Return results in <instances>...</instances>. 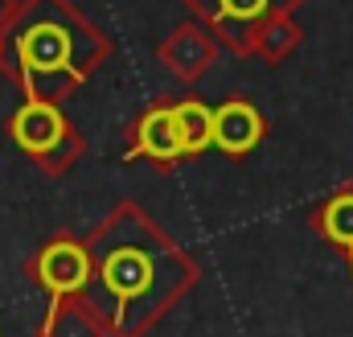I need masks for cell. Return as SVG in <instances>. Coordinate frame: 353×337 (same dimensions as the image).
Here are the masks:
<instances>
[{"instance_id":"cell-9","label":"cell","mask_w":353,"mask_h":337,"mask_svg":"<svg viewBox=\"0 0 353 337\" xmlns=\"http://www.w3.org/2000/svg\"><path fill=\"white\" fill-rule=\"evenodd\" d=\"M316 231L333 247H341L350 255V271H353V185H341L325 198V206L316 210Z\"/></svg>"},{"instance_id":"cell-3","label":"cell","mask_w":353,"mask_h":337,"mask_svg":"<svg viewBox=\"0 0 353 337\" xmlns=\"http://www.w3.org/2000/svg\"><path fill=\"white\" fill-rule=\"evenodd\" d=\"M201 17V25H214V33L234 50L251 54V33L267 17H288L300 0H189Z\"/></svg>"},{"instance_id":"cell-11","label":"cell","mask_w":353,"mask_h":337,"mask_svg":"<svg viewBox=\"0 0 353 337\" xmlns=\"http://www.w3.org/2000/svg\"><path fill=\"white\" fill-rule=\"evenodd\" d=\"M296 46H300V25H296L292 12L288 17H267L263 25L251 33V54H259L267 62H283Z\"/></svg>"},{"instance_id":"cell-2","label":"cell","mask_w":353,"mask_h":337,"mask_svg":"<svg viewBox=\"0 0 353 337\" xmlns=\"http://www.w3.org/2000/svg\"><path fill=\"white\" fill-rule=\"evenodd\" d=\"M12 50L29 99H54L62 86L83 83L87 70L103 58V37L90 33L83 17L70 12L62 0H37L12 29Z\"/></svg>"},{"instance_id":"cell-6","label":"cell","mask_w":353,"mask_h":337,"mask_svg":"<svg viewBox=\"0 0 353 337\" xmlns=\"http://www.w3.org/2000/svg\"><path fill=\"white\" fill-rule=\"evenodd\" d=\"M267 124L255 103L247 99H226L214 107V148H222L226 157H247L259 140H263Z\"/></svg>"},{"instance_id":"cell-4","label":"cell","mask_w":353,"mask_h":337,"mask_svg":"<svg viewBox=\"0 0 353 337\" xmlns=\"http://www.w3.org/2000/svg\"><path fill=\"white\" fill-rule=\"evenodd\" d=\"M37 280L50 288L54 305L66 296H83L90 284V251L79 239H54L37 255Z\"/></svg>"},{"instance_id":"cell-8","label":"cell","mask_w":353,"mask_h":337,"mask_svg":"<svg viewBox=\"0 0 353 337\" xmlns=\"http://www.w3.org/2000/svg\"><path fill=\"white\" fill-rule=\"evenodd\" d=\"M161 62L173 70L176 79H201L214 62V37L201 29V21H189V25H176L173 33L165 37L161 46Z\"/></svg>"},{"instance_id":"cell-10","label":"cell","mask_w":353,"mask_h":337,"mask_svg":"<svg viewBox=\"0 0 353 337\" xmlns=\"http://www.w3.org/2000/svg\"><path fill=\"white\" fill-rule=\"evenodd\" d=\"M173 115H176L185 157H197V153H205L214 144V107H205L201 99H176Z\"/></svg>"},{"instance_id":"cell-1","label":"cell","mask_w":353,"mask_h":337,"mask_svg":"<svg viewBox=\"0 0 353 337\" xmlns=\"http://www.w3.org/2000/svg\"><path fill=\"white\" fill-rule=\"evenodd\" d=\"M87 251L90 284L83 296L99 329L115 337H144L152 317L165 313L197 276L185 251L136 206H119Z\"/></svg>"},{"instance_id":"cell-7","label":"cell","mask_w":353,"mask_h":337,"mask_svg":"<svg viewBox=\"0 0 353 337\" xmlns=\"http://www.w3.org/2000/svg\"><path fill=\"white\" fill-rule=\"evenodd\" d=\"M128 157H152L157 165H173V161L185 157V148H181V132H176L173 103H157V107H148V111L136 119V132H132Z\"/></svg>"},{"instance_id":"cell-5","label":"cell","mask_w":353,"mask_h":337,"mask_svg":"<svg viewBox=\"0 0 353 337\" xmlns=\"http://www.w3.org/2000/svg\"><path fill=\"white\" fill-rule=\"evenodd\" d=\"M70 136L66 128V115L46 103V99H25V107L12 115V140L29 153V157H54L62 148V140Z\"/></svg>"}]
</instances>
